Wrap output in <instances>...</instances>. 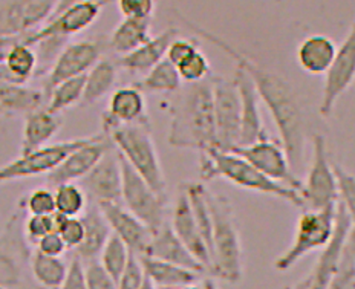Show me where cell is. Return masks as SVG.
Instances as JSON below:
<instances>
[{"label": "cell", "instance_id": "obj_52", "mask_svg": "<svg viewBox=\"0 0 355 289\" xmlns=\"http://www.w3.org/2000/svg\"><path fill=\"white\" fill-rule=\"evenodd\" d=\"M201 283V281H199ZM199 283L196 285H189V286H184V288H176V289H201V286H199Z\"/></svg>", "mask_w": 355, "mask_h": 289}, {"label": "cell", "instance_id": "obj_18", "mask_svg": "<svg viewBox=\"0 0 355 289\" xmlns=\"http://www.w3.org/2000/svg\"><path fill=\"white\" fill-rule=\"evenodd\" d=\"M170 227H172L173 233L178 236V239H180L190 251L191 256H193L196 261L204 266V270L210 274V251L209 247H207L201 231H199L193 211H191V207L189 202V198L182 187L180 193H178V198L173 205Z\"/></svg>", "mask_w": 355, "mask_h": 289}, {"label": "cell", "instance_id": "obj_39", "mask_svg": "<svg viewBox=\"0 0 355 289\" xmlns=\"http://www.w3.org/2000/svg\"><path fill=\"white\" fill-rule=\"evenodd\" d=\"M19 209L26 210L29 216H49V214L55 211L54 191L46 187L29 191L24 198Z\"/></svg>", "mask_w": 355, "mask_h": 289}, {"label": "cell", "instance_id": "obj_15", "mask_svg": "<svg viewBox=\"0 0 355 289\" xmlns=\"http://www.w3.org/2000/svg\"><path fill=\"white\" fill-rule=\"evenodd\" d=\"M58 0H0V39L34 33L53 16Z\"/></svg>", "mask_w": 355, "mask_h": 289}, {"label": "cell", "instance_id": "obj_43", "mask_svg": "<svg viewBox=\"0 0 355 289\" xmlns=\"http://www.w3.org/2000/svg\"><path fill=\"white\" fill-rule=\"evenodd\" d=\"M24 231L28 242L35 245L43 236L55 231L53 214H49V216H28L24 222Z\"/></svg>", "mask_w": 355, "mask_h": 289}, {"label": "cell", "instance_id": "obj_2", "mask_svg": "<svg viewBox=\"0 0 355 289\" xmlns=\"http://www.w3.org/2000/svg\"><path fill=\"white\" fill-rule=\"evenodd\" d=\"M168 144L199 153L216 149V124L210 80L190 83L173 103Z\"/></svg>", "mask_w": 355, "mask_h": 289}, {"label": "cell", "instance_id": "obj_46", "mask_svg": "<svg viewBox=\"0 0 355 289\" xmlns=\"http://www.w3.org/2000/svg\"><path fill=\"white\" fill-rule=\"evenodd\" d=\"M198 51L199 49L196 46V43L191 39H182V37H176V39L172 42V44L168 46L166 58L178 68V66L186 63L191 55H195Z\"/></svg>", "mask_w": 355, "mask_h": 289}, {"label": "cell", "instance_id": "obj_1", "mask_svg": "<svg viewBox=\"0 0 355 289\" xmlns=\"http://www.w3.org/2000/svg\"><path fill=\"white\" fill-rule=\"evenodd\" d=\"M180 17L182 21H186V25L191 31H195L198 35L204 37L207 42L213 43L214 46L224 51L227 55L232 57V60L238 68L248 73V77L254 83L259 98L270 110L272 121H275L280 135V143H282L286 157L290 159L293 172L297 175L303 167V161H305L306 129L305 116H303L299 100L290 83L284 77H280L279 73L263 68V66L256 63L253 58L233 48L230 43L220 39L219 35L207 31V29L195 25L193 21L184 19L182 16Z\"/></svg>", "mask_w": 355, "mask_h": 289}, {"label": "cell", "instance_id": "obj_11", "mask_svg": "<svg viewBox=\"0 0 355 289\" xmlns=\"http://www.w3.org/2000/svg\"><path fill=\"white\" fill-rule=\"evenodd\" d=\"M89 139L91 137L68 139L51 146L46 144L37 150L20 155L17 159L0 167V184L53 173L73 150L86 144Z\"/></svg>", "mask_w": 355, "mask_h": 289}, {"label": "cell", "instance_id": "obj_42", "mask_svg": "<svg viewBox=\"0 0 355 289\" xmlns=\"http://www.w3.org/2000/svg\"><path fill=\"white\" fill-rule=\"evenodd\" d=\"M124 19H152L157 0H116Z\"/></svg>", "mask_w": 355, "mask_h": 289}, {"label": "cell", "instance_id": "obj_14", "mask_svg": "<svg viewBox=\"0 0 355 289\" xmlns=\"http://www.w3.org/2000/svg\"><path fill=\"white\" fill-rule=\"evenodd\" d=\"M355 81V21L351 25L346 39L337 48L334 60L324 73V85L319 112L323 118L334 114L338 100Z\"/></svg>", "mask_w": 355, "mask_h": 289}, {"label": "cell", "instance_id": "obj_53", "mask_svg": "<svg viewBox=\"0 0 355 289\" xmlns=\"http://www.w3.org/2000/svg\"><path fill=\"white\" fill-rule=\"evenodd\" d=\"M0 116H3V110L2 109H0Z\"/></svg>", "mask_w": 355, "mask_h": 289}, {"label": "cell", "instance_id": "obj_50", "mask_svg": "<svg viewBox=\"0 0 355 289\" xmlns=\"http://www.w3.org/2000/svg\"><path fill=\"white\" fill-rule=\"evenodd\" d=\"M199 286H201V289H219L216 281H214L211 277H204L201 280V283H199Z\"/></svg>", "mask_w": 355, "mask_h": 289}, {"label": "cell", "instance_id": "obj_17", "mask_svg": "<svg viewBox=\"0 0 355 289\" xmlns=\"http://www.w3.org/2000/svg\"><path fill=\"white\" fill-rule=\"evenodd\" d=\"M112 146V141L105 133L92 135L86 144L73 150L53 173L48 175V184L57 187L66 182L81 181Z\"/></svg>", "mask_w": 355, "mask_h": 289}, {"label": "cell", "instance_id": "obj_25", "mask_svg": "<svg viewBox=\"0 0 355 289\" xmlns=\"http://www.w3.org/2000/svg\"><path fill=\"white\" fill-rule=\"evenodd\" d=\"M80 219L85 225V239L78 248L73 249L76 257H78L83 263L97 261L112 231H110L107 220L103 216L97 204L86 207Z\"/></svg>", "mask_w": 355, "mask_h": 289}, {"label": "cell", "instance_id": "obj_32", "mask_svg": "<svg viewBox=\"0 0 355 289\" xmlns=\"http://www.w3.org/2000/svg\"><path fill=\"white\" fill-rule=\"evenodd\" d=\"M5 64L12 78L19 85H26L35 78L37 72V54L33 46L25 44L21 35H17V42L6 54Z\"/></svg>", "mask_w": 355, "mask_h": 289}, {"label": "cell", "instance_id": "obj_19", "mask_svg": "<svg viewBox=\"0 0 355 289\" xmlns=\"http://www.w3.org/2000/svg\"><path fill=\"white\" fill-rule=\"evenodd\" d=\"M98 207L107 220L110 231L120 237L130 253L144 256L152 239L150 229L137 216H133L123 204H100Z\"/></svg>", "mask_w": 355, "mask_h": 289}, {"label": "cell", "instance_id": "obj_21", "mask_svg": "<svg viewBox=\"0 0 355 289\" xmlns=\"http://www.w3.org/2000/svg\"><path fill=\"white\" fill-rule=\"evenodd\" d=\"M128 124H147L144 94L137 86L116 89L110 95L107 110L103 115L105 133L118 125Z\"/></svg>", "mask_w": 355, "mask_h": 289}, {"label": "cell", "instance_id": "obj_9", "mask_svg": "<svg viewBox=\"0 0 355 289\" xmlns=\"http://www.w3.org/2000/svg\"><path fill=\"white\" fill-rule=\"evenodd\" d=\"M120 161L123 172L121 204L152 233L158 231L166 224L167 199L157 195L150 185L121 158V155Z\"/></svg>", "mask_w": 355, "mask_h": 289}, {"label": "cell", "instance_id": "obj_37", "mask_svg": "<svg viewBox=\"0 0 355 289\" xmlns=\"http://www.w3.org/2000/svg\"><path fill=\"white\" fill-rule=\"evenodd\" d=\"M327 289H355V236L352 233L347 237L342 261Z\"/></svg>", "mask_w": 355, "mask_h": 289}, {"label": "cell", "instance_id": "obj_29", "mask_svg": "<svg viewBox=\"0 0 355 289\" xmlns=\"http://www.w3.org/2000/svg\"><path fill=\"white\" fill-rule=\"evenodd\" d=\"M44 103H46V95L40 89L0 81V109L3 110V115H28L43 107Z\"/></svg>", "mask_w": 355, "mask_h": 289}, {"label": "cell", "instance_id": "obj_35", "mask_svg": "<svg viewBox=\"0 0 355 289\" xmlns=\"http://www.w3.org/2000/svg\"><path fill=\"white\" fill-rule=\"evenodd\" d=\"M55 211L66 218H78L87 207V196L76 182H66L57 185L54 191Z\"/></svg>", "mask_w": 355, "mask_h": 289}, {"label": "cell", "instance_id": "obj_7", "mask_svg": "<svg viewBox=\"0 0 355 289\" xmlns=\"http://www.w3.org/2000/svg\"><path fill=\"white\" fill-rule=\"evenodd\" d=\"M336 211L327 209L320 211L303 210L295 225L293 240L282 254L275 261V268L280 272L290 271L303 257L315 249H323L328 245L336 228Z\"/></svg>", "mask_w": 355, "mask_h": 289}, {"label": "cell", "instance_id": "obj_41", "mask_svg": "<svg viewBox=\"0 0 355 289\" xmlns=\"http://www.w3.org/2000/svg\"><path fill=\"white\" fill-rule=\"evenodd\" d=\"M85 279L87 289H118L114 277L97 261L86 262Z\"/></svg>", "mask_w": 355, "mask_h": 289}, {"label": "cell", "instance_id": "obj_23", "mask_svg": "<svg viewBox=\"0 0 355 289\" xmlns=\"http://www.w3.org/2000/svg\"><path fill=\"white\" fill-rule=\"evenodd\" d=\"M176 37H180V31H178L176 28H167L161 34L152 37V39L149 42H146L143 46L132 51L130 54L123 55L120 60H118L116 66L130 73L149 72L158 63L164 60L168 46L172 44Z\"/></svg>", "mask_w": 355, "mask_h": 289}, {"label": "cell", "instance_id": "obj_44", "mask_svg": "<svg viewBox=\"0 0 355 289\" xmlns=\"http://www.w3.org/2000/svg\"><path fill=\"white\" fill-rule=\"evenodd\" d=\"M144 270L141 261L137 254H130V259L125 266L124 272L121 274L120 280H118V289H139L144 281Z\"/></svg>", "mask_w": 355, "mask_h": 289}, {"label": "cell", "instance_id": "obj_8", "mask_svg": "<svg viewBox=\"0 0 355 289\" xmlns=\"http://www.w3.org/2000/svg\"><path fill=\"white\" fill-rule=\"evenodd\" d=\"M302 210L320 211L334 209L338 204V187L334 162L329 158L327 138L320 133L313 135V158L305 182L302 181Z\"/></svg>", "mask_w": 355, "mask_h": 289}, {"label": "cell", "instance_id": "obj_31", "mask_svg": "<svg viewBox=\"0 0 355 289\" xmlns=\"http://www.w3.org/2000/svg\"><path fill=\"white\" fill-rule=\"evenodd\" d=\"M31 276L37 285L43 289H60L68 274L69 265L62 257L44 256L39 251H33L31 256Z\"/></svg>", "mask_w": 355, "mask_h": 289}, {"label": "cell", "instance_id": "obj_13", "mask_svg": "<svg viewBox=\"0 0 355 289\" xmlns=\"http://www.w3.org/2000/svg\"><path fill=\"white\" fill-rule=\"evenodd\" d=\"M106 46L107 42H105L103 37L97 40H80L69 43L62 51L60 55L57 57L53 68L48 72V80L43 87L46 98L48 94L57 85L63 83L66 80L85 76V73L91 71L101 60V55L105 53Z\"/></svg>", "mask_w": 355, "mask_h": 289}, {"label": "cell", "instance_id": "obj_48", "mask_svg": "<svg viewBox=\"0 0 355 289\" xmlns=\"http://www.w3.org/2000/svg\"><path fill=\"white\" fill-rule=\"evenodd\" d=\"M60 289H87L85 279V263L78 257H72L68 274H66V279Z\"/></svg>", "mask_w": 355, "mask_h": 289}, {"label": "cell", "instance_id": "obj_51", "mask_svg": "<svg viewBox=\"0 0 355 289\" xmlns=\"http://www.w3.org/2000/svg\"><path fill=\"white\" fill-rule=\"evenodd\" d=\"M139 289H158V288L152 283V280H150V279L144 277L143 285H141V288H139Z\"/></svg>", "mask_w": 355, "mask_h": 289}, {"label": "cell", "instance_id": "obj_30", "mask_svg": "<svg viewBox=\"0 0 355 289\" xmlns=\"http://www.w3.org/2000/svg\"><path fill=\"white\" fill-rule=\"evenodd\" d=\"M116 68L118 66L114 62L101 58V60L86 73L85 92L83 98H81L83 105H94V103L105 98V96L112 91L118 77Z\"/></svg>", "mask_w": 355, "mask_h": 289}, {"label": "cell", "instance_id": "obj_3", "mask_svg": "<svg viewBox=\"0 0 355 289\" xmlns=\"http://www.w3.org/2000/svg\"><path fill=\"white\" fill-rule=\"evenodd\" d=\"M199 173H201L202 181H213L220 177V179L238 185L243 190L284 199L288 204L303 209L300 193L297 190L288 189L282 184L268 179L234 152H222L218 149L202 152L199 158Z\"/></svg>", "mask_w": 355, "mask_h": 289}, {"label": "cell", "instance_id": "obj_49", "mask_svg": "<svg viewBox=\"0 0 355 289\" xmlns=\"http://www.w3.org/2000/svg\"><path fill=\"white\" fill-rule=\"evenodd\" d=\"M288 289H313V280H311V276L308 274V276L300 279L297 283L293 285L291 288H288Z\"/></svg>", "mask_w": 355, "mask_h": 289}, {"label": "cell", "instance_id": "obj_12", "mask_svg": "<svg viewBox=\"0 0 355 289\" xmlns=\"http://www.w3.org/2000/svg\"><path fill=\"white\" fill-rule=\"evenodd\" d=\"M233 152L248 161L251 166L256 167L268 179L300 193L302 179L293 172L290 159H288L280 141L266 135L262 139L256 141V143L238 147Z\"/></svg>", "mask_w": 355, "mask_h": 289}, {"label": "cell", "instance_id": "obj_45", "mask_svg": "<svg viewBox=\"0 0 355 289\" xmlns=\"http://www.w3.org/2000/svg\"><path fill=\"white\" fill-rule=\"evenodd\" d=\"M57 233L62 236L68 249H76L85 239V225L80 218H66Z\"/></svg>", "mask_w": 355, "mask_h": 289}, {"label": "cell", "instance_id": "obj_22", "mask_svg": "<svg viewBox=\"0 0 355 289\" xmlns=\"http://www.w3.org/2000/svg\"><path fill=\"white\" fill-rule=\"evenodd\" d=\"M144 256L182 266V268L193 270L201 274H207L204 266L199 263L193 256H191V253L186 248V245L178 239V236L173 233V229L170 227L168 222H166L158 231L152 233V239H150L149 247L146 249Z\"/></svg>", "mask_w": 355, "mask_h": 289}, {"label": "cell", "instance_id": "obj_34", "mask_svg": "<svg viewBox=\"0 0 355 289\" xmlns=\"http://www.w3.org/2000/svg\"><path fill=\"white\" fill-rule=\"evenodd\" d=\"M86 85V73L76 78L66 80L63 83L57 85L53 91L48 94L46 107L51 112L62 114L63 110L78 105L83 98Z\"/></svg>", "mask_w": 355, "mask_h": 289}, {"label": "cell", "instance_id": "obj_6", "mask_svg": "<svg viewBox=\"0 0 355 289\" xmlns=\"http://www.w3.org/2000/svg\"><path fill=\"white\" fill-rule=\"evenodd\" d=\"M24 210L12 213L0 231V286L5 289H43L31 276V243L24 231Z\"/></svg>", "mask_w": 355, "mask_h": 289}, {"label": "cell", "instance_id": "obj_28", "mask_svg": "<svg viewBox=\"0 0 355 289\" xmlns=\"http://www.w3.org/2000/svg\"><path fill=\"white\" fill-rule=\"evenodd\" d=\"M152 19H123L110 34L107 46L121 57L152 39Z\"/></svg>", "mask_w": 355, "mask_h": 289}, {"label": "cell", "instance_id": "obj_36", "mask_svg": "<svg viewBox=\"0 0 355 289\" xmlns=\"http://www.w3.org/2000/svg\"><path fill=\"white\" fill-rule=\"evenodd\" d=\"M130 254L132 253L129 248L125 247V243L120 237L115 236L114 233L110 234L109 240L106 242V245L100 254V263L103 265V268L114 277L116 283L118 280H120L121 274L124 272L125 266H128Z\"/></svg>", "mask_w": 355, "mask_h": 289}, {"label": "cell", "instance_id": "obj_40", "mask_svg": "<svg viewBox=\"0 0 355 289\" xmlns=\"http://www.w3.org/2000/svg\"><path fill=\"white\" fill-rule=\"evenodd\" d=\"M178 72H180L181 80L186 83H199L204 81L210 76V62L207 60V57L198 51L195 55H191L186 63L178 66Z\"/></svg>", "mask_w": 355, "mask_h": 289}, {"label": "cell", "instance_id": "obj_20", "mask_svg": "<svg viewBox=\"0 0 355 289\" xmlns=\"http://www.w3.org/2000/svg\"><path fill=\"white\" fill-rule=\"evenodd\" d=\"M233 81L236 83L241 98V143L239 147L250 146L266 137L263 128L261 107H259V95L254 83L245 71L236 69Z\"/></svg>", "mask_w": 355, "mask_h": 289}, {"label": "cell", "instance_id": "obj_10", "mask_svg": "<svg viewBox=\"0 0 355 289\" xmlns=\"http://www.w3.org/2000/svg\"><path fill=\"white\" fill-rule=\"evenodd\" d=\"M213 112L216 124V149L233 152L241 143V98L238 87L232 80L213 77Z\"/></svg>", "mask_w": 355, "mask_h": 289}, {"label": "cell", "instance_id": "obj_47", "mask_svg": "<svg viewBox=\"0 0 355 289\" xmlns=\"http://www.w3.org/2000/svg\"><path fill=\"white\" fill-rule=\"evenodd\" d=\"M35 247L39 253L53 257H62L66 251H68V247L64 245L62 236L57 231L43 236L42 239L35 243Z\"/></svg>", "mask_w": 355, "mask_h": 289}, {"label": "cell", "instance_id": "obj_4", "mask_svg": "<svg viewBox=\"0 0 355 289\" xmlns=\"http://www.w3.org/2000/svg\"><path fill=\"white\" fill-rule=\"evenodd\" d=\"M207 201L211 211L210 276L236 285L243 277V249L232 204L209 189Z\"/></svg>", "mask_w": 355, "mask_h": 289}, {"label": "cell", "instance_id": "obj_54", "mask_svg": "<svg viewBox=\"0 0 355 289\" xmlns=\"http://www.w3.org/2000/svg\"><path fill=\"white\" fill-rule=\"evenodd\" d=\"M0 289H5V288H3V286H0Z\"/></svg>", "mask_w": 355, "mask_h": 289}, {"label": "cell", "instance_id": "obj_16", "mask_svg": "<svg viewBox=\"0 0 355 289\" xmlns=\"http://www.w3.org/2000/svg\"><path fill=\"white\" fill-rule=\"evenodd\" d=\"M78 182L87 199H92L97 205L121 204L123 172L120 155L115 147H110L97 166Z\"/></svg>", "mask_w": 355, "mask_h": 289}, {"label": "cell", "instance_id": "obj_24", "mask_svg": "<svg viewBox=\"0 0 355 289\" xmlns=\"http://www.w3.org/2000/svg\"><path fill=\"white\" fill-rule=\"evenodd\" d=\"M62 128V114L51 112L48 107H40L28 114L25 116L24 133H21L20 155L29 153L46 146Z\"/></svg>", "mask_w": 355, "mask_h": 289}, {"label": "cell", "instance_id": "obj_5", "mask_svg": "<svg viewBox=\"0 0 355 289\" xmlns=\"http://www.w3.org/2000/svg\"><path fill=\"white\" fill-rule=\"evenodd\" d=\"M105 135L112 141L121 158L150 185L155 193L167 199L166 176L147 124L118 125Z\"/></svg>", "mask_w": 355, "mask_h": 289}, {"label": "cell", "instance_id": "obj_26", "mask_svg": "<svg viewBox=\"0 0 355 289\" xmlns=\"http://www.w3.org/2000/svg\"><path fill=\"white\" fill-rule=\"evenodd\" d=\"M141 261L143 270L147 279L152 280V283L158 289H176V288H184L189 285H196L202 280L204 274L182 268V266H178L168 262L158 261V259L139 257Z\"/></svg>", "mask_w": 355, "mask_h": 289}, {"label": "cell", "instance_id": "obj_38", "mask_svg": "<svg viewBox=\"0 0 355 289\" xmlns=\"http://www.w3.org/2000/svg\"><path fill=\"white\" fill-rule=\"evenodd\" d=\"M334 172L338 187V202L345 207L351 219V233L355 236V175L334 162Z\"/></svg>", "mask_w": 355, "mask_h": 289}, {"label": "cell", "instance_id": "obj_33", "mask_svg": "<svg viewBox=\"0 0 355 289\" xmlns=\"http://www.w3.org/2000/svg\"><path fill=\"white\" fill-rule=\"evenodd\" d=\"M137 86L139 91L144 92H167L172 94L180 91L182 86V80L180 72H178L176 66L170 63L167 58H164L161 63L155 66L153 69L146 73V77L138 81Z\"/></svg>", "mask_w": 355, "mask_h": 289}, {"label": "cell", "instance_id": "obj_27", "mask_svg": "<svg viewBox=\"0 0 355 289\" xmlns=\"http://www.w3.org/2000/svg\"><path fill=\"white\" fill-rule=\"evenodd\" d=\"M337 46L328 35L315 34L306 37L299 44L297 60L300 68L309 76H324L334 60Z\"/></svg>", "mask_w": 355, "mask_h": 289}]
</instances>
